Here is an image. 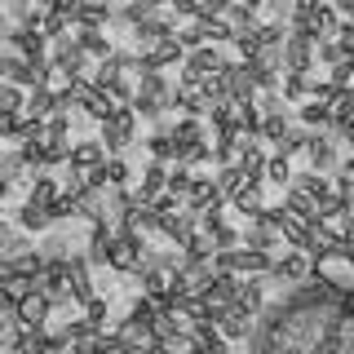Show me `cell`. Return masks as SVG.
Returning a JSON list of instances; mask_svg holds the SVG:
<instances>
[{
  "instance_id": "cell-1",
  "label": "cell",
  "mask_w": 354,
  "mask_h": 354,
  "mask_svg": "<svg viewBox=\"0 0 354 354\" xmlns=\"http://www.w3.org/2000/svg\"><path fill=\"white\" fill-rule=\"evenodd\" d=\"M310 274L324 288H332L341 301H354V257L350 252H341V248L315 252V257H310Z\"/></svg>"
},
{
  "instance_id": "cell-2",
  "label": "cell",
  "mask_w": 354,
  "mask_h": 354,
  "mask_svg": "<svg viewBox=\"0 0 354 354\" xmlns=\"http://www.w3.org/2000/svg\"><path fill=\"white\" fill-rule=\"evenodd\" d=\"M133 133H138V111H133V106H115V111L102 120V133H97V142L106 147V155H120V151L133 142Z\"/></svg>"
},
{
  "instance_id": "cell-3",
  "label": "cell",
  "mask_w": 354,
  "mask_h": 354,
  "mask_svg": "<svg viewBox=\"0 0 354 354\" xmlns=\"http://www.w3.org/2000/svg\"><path fill=\"white\" fill-rule=\"evenodd\" d=\"M106 257H111V270H124V274H138V266L147 261V239L142 235H124L115 230L106 243Z\"/></svg>"
},
{
  "instance_id": "cell-4",
  "label": "cell",
  "mask_w": 354,
  "mask_h": 354,
  "mask_svg": "<svg viewBox=\"0 0 354 354\" xmlns=\"http://www.w3.org/2000/svg\"><path fill=\"white\" fill-rule=\"evenodd\" d=\"M310 279V252L306 248H288L283 257H274L270 261V270H266V283H301Z\"/></svg>"
},
{
  "instance_id": "cell-5",
  "label": "cell",
  "mask_w": 354,
  "mask_h": 354,
  "mask_svg": "<svg viewBox=\"0 0 354 354\" xmlns=\"http://www.w3.org/2000/svg\"><path fill=\"white\" fill-rule=\"evenodd\" d=\"M221 66H226V58L217 53V44H199V49H186L177 80H204L208 71H221Z\"/></svg>"
},
{
  "instance_id": "cell-6",
  "label": "cell",
  "mask_w": 354,
  "mask_h": 354,
  "mask_svg": "<svg viewBox=\"0 0 354 354\" xmlns=\"http://www.w3.org/2000/svg\"><path fill=\"white\" fill-rule=\"evenodd\" d=\"M49 315H53L49 297H44L40 288H31V292H22V297H18V315H14V324H22V328H44V324H49Z\"/></svg>"
},
{
  "instance_id": "cell-7",
  "label": "cell",
  "mask_w": 354,
  "mask_h": 354,
  "mask_svg": "<svg viewBox=\"0 0 354 354\" xmlns=\"http://www.w3.org/2000/svg\"><path fill=\"white\" fill-rule=\"evenodd\" d=\"M315 66V40L301 31H288L283 40V71H310Z\"/></svg>"
},
{
  "instance_id": "cell-8",
  "label": "cell",
  "mask_w": 354,
  "mask_h": 354,
  "mask_svg": "<svg viewBox=\"0 0 354 354\" xmlns=\"http://www.w3.org/2000/svg\"><path fill=\"white\" fill-rule=\"evenodd\" d=\"M283 213L297 217L301 226H315V221H319V204H315V195L301 191V186H283Z\"/></svg>"
},
{
  "instance_id": "cell-9",
  "label": "cell",
  "mask_w": 354,
  "mask_h": 354,
  "mask_svg": "<svg viewBox=\"0 0 354 354\" xmlns=\"http://www.w3.org/2000/svg\"><path fill=\"white\" fill-rule=\"evenodd\" d=\"M221 71H226L230 102H252V97H257V84H252V75H248V66H243V58H239V62H226Z\"/></svg>"
},
{
  "instance_id": "cell-10",
  "label": "cell",
  "mask_w": 354,
  "mask_h": 354,
  "mask_svg": "<svg viewBox=\"0 0 354 354\" xmlns=\"http://www.w3.org/2000/svg\"><path fill=\"white\" fill-rule=\"evenodd\" d=\"M217 328H221V337H226V341H248V337H252V328H257V315H248V310L230 306L226 315L217 319Z\"/></svg>"
},
{
  "instance_id": "cell-11",
  "label": "cell",
  "mask_w": 354,
  "mask_h": 354,
  "mask_svg": "<svg viewBox=\"0 0 354 354\" xmlns=\"http://www.w3.org/2000/svg\"><path fill=\"white\" fill-rule=\"evenodd\" d=\"M306 155H310V169H315V173H337V147H332L324 133H315V138H310Z\"/></svg>"
},
{
  "instance_id": "cell-12",
  "label": "cell",
  "mask_w": 354,
  "mask_h": 354,
  "mask_svg": "<svg viewBox=\"0 0 354 354\" xmlns=\"http://www.w3.org/2000/svg\"><path fill=\"white\" fill-rule=\"evenodd\" d=\"M75 40H80V49H84L93 62H102L106 53H111V36H106V27H75Z\"/></svg>"
},
{
  "instance_id": "cell-13",
  "label": "cell",
  "mask_w": 354,
  "mask_h": 354,
  "mask_svg": "<svg viewBox=\"0 0 354 354\" xmlns=\"http://www.w3.org/2000/svg\"><path fill=\"white\" fill-rule=\"evenodd\" d=\"M106 160V147H102V142H71V160H66V164H75V169H97V164H102Z\"/></svg>"
},
{
  "instance_id": "cell-14",
  "label": "cell",
  "mask_w": 354,
  "mask_h": 354,
  "mask_svg": "<svg viewBox=\"0 0 354 354\" xmlns=\"http://www.w3.org/2000/svg\"><path fill=\"white\" fill-rule=\"evenodd\" d=\"M147 151H151V160H164V164L177 160V138L169 133V124H164V120H160V129L147 138Z\"/></svg>"
},
{
  "instance_id": "cell-15",
  "label": "cell",
  "mask_w": 354,
  "mask_h": 354,
  "mask_svg": "<svg viewBox=\"0 0 354 354\" xmlns=\"http://www.w3.org/2000/svg\"><path fill=\"white\" fill-rule=\"evenodd\" d=\"M164 182H169V164H164V160H151V164H147V173H142V182H138V191H133V195H138V199H151L155 191H164Z\"/></svg>"
},
{
  "instance_id": "cell-16",
  "label": "cell",
  "mask_w": 354,
  "mask_h": 354,
  "mask_svg": "<svg viewBox=\"0 0 354 354\" xmlns=\"http://www.w3.org/2000/svg\"><path fill=\"white\" fill-rule=\"evenodd\" d=\"M53 226V213L36 199H27V204L18 208V230H49Z\"/></svg>"
},
{
  "instance_id": "cell-17",
  "label": "cell",
  "mask_w": 354,
  "mask_h": 354,
  "mask_svg": "<svg viewBox=\"0 0 354 354\" xmlns=\"http://www.w3.org/2000/svg\"><path fill=\"white\" fill-rule=\"evenodd\" d=\"M230 204H235V213L243 217H257L261 208H266V199H261V186H252V182H243L235 195H230Z\"/></svg>"
},
{
  "instance_id": "cell-18",
  "label": "cell",
  "mask_w": 354,
  "mask_h": 354,
  "mask_svg": "<svg viewBox=\"0 0 354 354\" xmlns=\"http://www.w3.org/2000/svg\"><path fill=\"white\" fill-rule=\"evenodd\" d=\"M191 332H195V346L204 350V354H221V350H226V337H221V328L208 324V319H204V324H191Z\"/></svg>"
},
{
  "instance_id": "cell-19",
  "label": "cell",
  "mask_w": 354,
  "mask_h": 354,
  "mask_svg": "<svg viewBox=\"0 0 354 354\" xmlns=\"http://www.w3.org/2000/svg\"><path fill=\"white\" fill-rule=\"evenodd\" d=\"M301 124H310V129H332V106L328 102H319V97H306L301 102Z\"/></svg>"
},
{
  "instance_id": "cell-20",
  "label": "cell",
  "mask_w": 354,
  "mask_h": 354,
  "mask_svg": "<svg viewBox=\"0 0 354 354\" xmlns=\"http://www.w3.org/2000/svg\"><path fill=\"white\" fill-rule=\"evenodd\" d=\"M239 169H243V182H252V186H261L266 182V155L261 147H248L239 155Z\"/></svg>"
},
{
  "instance_id": "cell-21",
  "label": "cell",
  "mask_w": 354,
  "mask_h": 354,
  "mask_svg": "<svg viewBox=\"0 0 354 354\" xmlns=\"http://www.w3.org/2000/svg\"><path fill=\"white\" fill-rule=\"evenodd\" d=\"M22 111H27V115H36V120H44V115L53 111V88H49V84L27 88V102H22Z\"/></svg>"
},
{
  "instance_id": "cell-22",
  "label": "cell",
  "mask_w": 354,
  "mask_h": 354,
  "mask_svg": "<svg viewBox=\"0 0 354 354\" xmlns=\"http://www.w3.org/2000/svg\"><path fill=\"white\" fill-rule=\"evenodd\" d=\"M58 195H62V186L53 182L49 173H36V177H31V191H27V199H36V204H44V208H49Z\"/></svg>"
},
{
  "instance_id": "cell-23",
  "label": "cell",
  "mask_w": 354,
  "mask_h": 354,
  "mask_svg": "<svg viewBox=\"0 0 354 354\" xmlns=\"http://www.w3.org/2000/svg\"><path fill=\"white\" fill-rule=\"evenodd\" d=\"M310 97V71H283V102H306Z\"/></svg>"
},
{
  "instance_id": "cell-24",
  "label": "cell",
  "mask_w": 354,
  "mask_h": 354,
  "mask_svg": "<svg viewBox=\"0 0 354 354\" xmlns=\"http://www.w3.org/2000/svg\"><path fill=\"white\" fill-rule=\"evenodd\" d=\"M40 151H44V169L66 164L71 160V138H40Z\"/></svg>"
},
{
  "instance_id": "cell-25",
  "label": "cell",
  "mask_w": 354,
  "mask_h": 354,
  "mask_svg": "<svg viewBox=\"0 0 354 354\" xmlns=\"http://www.w3.org/2000/svg\"><path fill=\"white\" fill-rule=\"evenodd\" d=\"M199 88H204L208 106H217V102H230V88H226V71H208L204 80H199Z\"/></svg>"
},
{
  "instance_id": "cell-26",
  "label": "cell",
  "mask_w": 354,
  "mask_h": 354,
  "mask_svg": "<svg viewBox=\"0 0 354 354\" xmlns=\"http://www.w3.org/2000/svg\"><path fill=\"white\" fill-rule=\"evenodd\" d=\"M283 133H288V115H283V111H270V115H261L257 138H266V142H274V147H279Z\"/></svg>"
},
{
  "instance_id": "cell-27",
  "label": "cell",
  "mask_w": 354,
  "mask_h": 354,
  "mask_svg": "<svg viewBox=\"0 0 354 354\" xmlns=\"http://www.w3.org/2000/svg\"><path fill=\"white\" fill-rule=\"evenodd\" d=\"M199 31H204L208 44H230V36H235L230 22H226V14H221V18H199Z\"/></svg>"
},
{
  "instance_id": "cell-28",
  "label": "cell",
  "mask_w": 354,
  "mask_h": 354,
  "mask_svg": "<svg viewBox=\"0 0 354 354\" xmlns=\"http://www.w3.org/2000/svg\"><path fill=\"white\" fill-rule=\"evenodd\" d=\"M213 186H217V191L230 199V195H235L239 186H243V169H239V164H221L217 177H213Z\"/></svg>"
},
{
  "instance_id": "cell-29",
  "label": "cell",
  "mask_w": 354,
  "mask_h": 354,
  "mask_svg": "<svg viewBox=\"0 0 354 354\" xmlns=\"http://www.w3.org/2000/svg\"><path fill=\"white\" fill-rule=\"evenodd\" d=\"M169 133L177 138V147H182V142H199V138H204V124H199V115H177V124H169Z\"/></svg>"
},
{
  "instance_id": "cell-30",
  "label": "cell",
  "mask_w": 354,
  "mask_h": 354,
  "mask_svg": "<svg viewBox=\"0 0 354 354\" xmlns=\"http://www.w3.org/2000/svg\"><path fill=\"white\" fill-rule=\"evenodd\" d=\"M44 138H71V111H49L44 115Z\"/></svg>"
},
{
  "instance_id": "cell-31",
  "label": "cell",
  "mask_w": 354,
  "mask_h": 354,
  "mask_svg": "<svg viewBox=\"0 0 354 354\" xmlns=\"http://www.w3.org/2000/svg\"><path fill=\"white\" fill-rule=\"evenodd\" d=\"M266 177H270L274 186L292 182V164H288V155H270V160H266Z\"/></svg>"
},
{
  "instance_id": "cell-32",
  "label": "cell",
  "mask_w": 354,
  "mask_h": 354,
  "mask_svg": "<svg viewBox=\"0 0 354 354\" xmlns=\"http://www.w3.org/2000/svg\"><path fill=\"white\" fill-rule=\"evenodd\" d=\"M84 319H88V324H93V328H106V319H111V306L102 301V297H88V301H84Z\"/></svg>"
},
{
  "instance_id": "cell-33",
  "label": "cell",
  "mask_w": 354,
  "mask_h": 354,
  "mask_svg": "<svg viewBox=\"0 0 354 354\" xmlns=\"http://www.w3.org/2000/svg\"><path fill=\"white\" fill-rule=\"evenodd\" d=\"M22 88L14 84V80H0V111H22Z\"/></svg>"
},
{
  "instance_id": "cell-34",
  "label": "cell",
  "mask_w": 354,
  "mask_h": 354,
  "mask_svg": "<svg viewBox=\"0 0 354 354\" xmlns=\"http://www.w3.org/2000/svg\"><path fill=\"white\" fill-rule=\"evenodd\" d=\"M332 88H354V58H341L337 66H332Z\"/></svg>"
},
{
  "instance_id": "cell-35",
  "label": "cell",
  "mask_w": 354,
  "mask_h": 354,
  "mask_svg": "<svg viewBox=\"0 0 354 354\" xmlns=\"http://www.w3.org/2000/svg\"><path fill=\"white\" fill-rule=\"evenodd\" d=\"M173 31H177V27H173ZM177 40H182V49H199V44H208V40H204V31H199V18L186 22V27L177 31Z\"/></svg>"
},
{
  "instance_id": "cell-36",
  "label": "cell",
  "mask_w": 354,
  "mask_h": 354,
  "mask_svg": "<svg viewBox=\"0 0 354 354\" xmlns=\"http://www.w3.org/2000/svg\"><path fill=\"white\" fill-rule=\"evenodd\" d=\"M332 40L341 44V53H346V58H354V18L337 22V31H332Z\"/></svg>"
},
{
  "instance_id": "cell-37",
  "label": "cell",
  "mask_w": 354,
  "mask_h": 354,
  "mask_svg": "<svg viewBox=\"0 0 354 354\" xmlns=\"http://www.w3.org/2000/svg\"><path fill=\"white\" fill-rule=\"evenodd\" d=\"M226 5H230V0H199L195 18H221V14H226Z\"/></svg>"
},
{
  "instance_id": "cell-38",
  "label": "cell",
  "mask_w": 354,
  "mask_h": 354,
  "mask_svg": "<svg viewBox=\"0 0 354 354\" xmlns=\"http://www.w3.org/2000/svg\"><path fill=\"white\" fill-rule=\"evenodd\" d=\"M332 9H337L341 18H354V0H332Z\"/></svg>"
},
{
  "instance_id": "cell-39",
  "label": "cell",
  "mask_w": 354,
  "mask_h": 354,
  "mask_svg": "<svg viewBox=\"0 0 354 354\" xmlns=\"http://www.w3.org/2000/svg\"><path fill=\"white\" fill-rule=\"evenodd\" d=\"M14 191V182H9V177H0V204H5V195Z\"/></svg>"
},
{
  "instance_id": "cell-40",
  "label": "cell",
  "mask_w": 354,
  "mask_h": 354,
  "mask_svg": "<svg viewBox=\"0 0 354 354\" xmlns=\"http://www.w3.org/2000/svg\"><path fill=\"white\" fill-rule=\"evenodd\" d=\"M235 5H248V9H261V5H270V0H235Z\"/></svg>"
},
{
  "instance_id": "cell-41",
  "label": "cell",
  "mask_w": 354,
  "mask_h": 354,
  "mask_svg": "<svg viewBox=\"0 0 354 354\" xmlns=\"http://www.w3.org/2000/svg\"><path fill=\"white\" fill-rule=\"evenodd\" d=\"M337 169H346V173H354V155H350V160H346V164H337Z\"/></svg>"
},
{
  "instance_id": "cell-42",
  "label": "cell",
  "mask_w": 354,
  "mask_h": 354,
  "mask_svg": "<svg viewBox=\"0 0 354 354\" xmlns=\"http://www.w3.org/2000/svg\"><path fill=\"white\" fill-rule=\"evenodd\" d=\"M195 5H199V0H195Z\"/></svg>"
}]
</instances>
